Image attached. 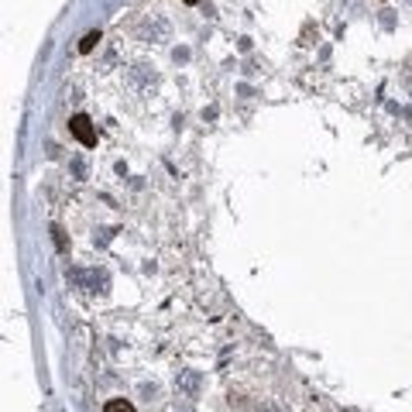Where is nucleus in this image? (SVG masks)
Segmentation results:
<instances>
[{"label":"nucleus","instance_id":"f257e3e1","mask_svg":"<svg viewBox=\"0 0 412 412\" xmlns=\"http://www.w3.org/2000/svg\"><path fill=\"white\" fill-rule=\"evenodd\" d=\"M69 131H72V138H76L79 144H86V148H93V144H96V127H93V120H89V117L76 113V117L69 120Z\"/></svg>","mask_w":412,"mask_h":412},{"label":"nucleus","instance_id":"f03ea898","mask_svg":"<svg viewBox=\"0 0 412 412\" xmlns=\"http://www.w3.org/2000/svg\"><path fill=\"white\" fill-rule=\"evenodd\" d=\"M179 389H182L186 395H196V392H199V375H193V371L182 375V378H179Z\"/></svg>","mask_w":412,"mask_h":412},{"label":"nucleus","instance_id":"7ed1b4c3","mask_svg":"<svg viewBox=\"0 0 412 412\" xmlns=\"http://www.w3.org/2000/svg\"><path fill=\"white\" fill-rule=\"evenodd\" d=\"M103 412H134V406H131L127 399H110V402L103 406Z\"/></svg>","mask_w":412,"mask_h":412},{"label":"nucleus","instance_id":"20e7f679","mask_svg":"<svg viewBox=\"0 0 412 412\" xmlns=\"http://www.w3.org/2000/svg\"><path fill=\"white\" fill-rule=\"evenodd\" d=\"M96 41H100V34H96V31H89V34L79 41V52H83V55H86V52H93V45H96Z\"/></svg>","mask_w":412,"mask_h":412},{"label":"nucleus","instance_id":"39448f33","mask_svg":"<svg viewBox=\"0 0 412 412\" xmlns=\"http://www.w3.org/2000/svg\"><path fill=\"white\" fill-rule=\"evenodd\" d=\"M182 3H199V0H182Z\"/></svg>","mask_w":412,"mask_h":412},{"label":"nucleus","instance_id":"423d86ee","mask_svg":"<svg viewBox=\"0 0 412 412\" xmlns=\"http://www.w3.org/2000/svg\"><path fill=\"white\" fill-rule=\"evenodd\" d=\"M179 412H193V409H179Z\"/></svg>","mask_w":412,"mask_h":412}]
</instances>
